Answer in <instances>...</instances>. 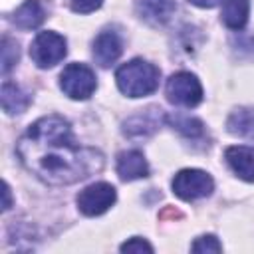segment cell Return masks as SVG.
I'll list each match as a JSON object with an SVG mask.
<instances>
[{"mask_svg": "<svg viewBox=\"0 0 254 254\" xmlns=\"http://www.w3.org/2000/svg\"><path fill=\"white\" fill-rule=\"evenodd\" d=\"M22 165L48 185H73L103 169L97 149L81 147L69 123L60 115L40 117L18 141Z\"/></svg>", "mask_w": 254, "mask_h": 254, "instance_id": "6da1fadb", "label": "cell"}, {"mask_svg": "<svg viewBox=\"0 0 254 254\" xmlns=\"http://www.w3.org/2000/svg\"><path fill=\"white\" fill-rule=\"evenodd\" d=\"M159 75L161 71L153 64L145 60H131L115 71V81L123 95L143 97L159 87Z\"/></svg>", "mask_w": 254, "mask_h": 254, "instance_id": "7a4b0ae2", "label": "cell"}, {"mask_svg": "<svg viewBox=\"0 0 254 254\" xmlns=\"http://www.w3.org/2000/svg\"><path fill=\"white\" fill-rule=\"evenodd\" d=\"M60 87L69 99H89L97 87L95 73L83 64H69L60 75Z\"/></svg>", "mask_w": 254, "mask_h": 254, "instance_id": "3957f363", "label": "cell"}, {"mask_svg": "<svg viewBox=\"0 0 254 254\" xmlns=\"http://www.w3.org/2000/svg\"><path fill=\"white\" fill-rule=\"evenodd\" d=\"M65 54H67L65 38L60 36L58 32H40L30 46V56L34 64L42 69L60 64L65 58Z\"/></svg>", "mask_w": 254, "mask_h": 254, "instance_id": "277c9868", "label": "cell"}, {"mask_svg": "<svg viewBox=\"0 0 254 254\" xmlns=\"http://www.w3.org/2000/svg\"><path fill=\"white\" fill-rule=\"evenodd\" d=\"M167 99L179 107H194L202 101V85L196 75L189 71H177L167 81Z\"/></svg>", "mask_w": 254, "mask_h": 254, "instance_id": "5b68a950", "label": "cell"}, {"mask_svg": "<svg viewBox=\"0 0 254 254\" xmlns=\"http://www.w3.org/2000/svg\"><path fill=\"white\" fill-rule=\"evenodd\" d=\"M214 189V181L200 169H183L173 179V192L183 200H196L208 196Z\"/></svg>", "mask_w": 254, "mask_h": 254, "instance_id": "8992f818", "label": "cell"}, {"mask_svg": "<svg viewBox=\"0 0 254 254\" xmlns=\"http://www.w3.org/2000/svg\"><path fill=\"white\" fill-rule=\"evenodd\" d=\"M115 198H117V192H115L113 185L103 183V181L93 183L77 194V208L85 216H99L113 206Z\"/></svg>", "mask_w": 254, "mask_h": 254, "instance_id": "52a82bcc", "label": "cell"}, {"mask_svg": "<svg viewBox=\"0 0 254 254\" xmlns=\"http://www.w3.org/2000/svg\"><path fill=\"white\" fill-rule=\"evenodd\" d=\"M123 52V42L117 36V32L113 30H105L101 32L95 40H93V60L101 65V67H109L111 64L117 62V58Z\"/></svg>", "mask_w": 254, "mask_h": 254, "instance_id": "ba28073f", "label": "cell"}, {"mask_svg": "<svg viewBox=\"0 0 254 254\" xmlns=\"http://www.w3.org/2000/svg\"><path fill=\"white\" fill-rule=\"evenodd\" d=\"M224 159L238 179L254 183V147L232 145L224 151Z\"/></svg>", "mask_w": 254, "mask_h": 254, "instance_id": "9c48e42d", "label": "cell"}, {"mask_svg": "<svg viewBox=\"0 0 254 254\" xmlns=\"http://www.w3.org/2000/svg\"><path fill=\"white\" fill-rule=\"evenodd\" d=\"M117 175L123 181H135V179H143L149 175V165L143 157L141 151L137 149H129L119 153L117 157Z\"/></svg>", "mask_w": 254, "mask_h": 254, "instance_id": "30bf717a", "label": "cell"}, {"mask_svg": "<svg viewBox=\"0 0 254 254\" xmlns=\"http://www.w3.org/2000/svg\"><path fill=\"white\" fill-rule=\"evenodd\" d=\"M250 2L248 0H222L220 20L230 30H242L248 22Z\"/></svg>", "mask_w": 254, "mask_h": 254, "instance_id": "8fae6325", "label": "cell"}, {"mask_svg": "<svg viewBox=\"0 0 254 254\" xmlns=\"http://www.w3.org/2000/svg\"><path fill=\"white\" fill-rule=\"evenodd\" d=\"M177 4L175 0H141L139 2V14L143 20L151 24H165L175 14Z\"/></svg>", "mask_w": 254, "mask_h": 254, "instance_id": "7c38bea8", "label": "cell"}, {"mask_svg": "<svg viewBox=\"0 0 254 254\" xmlns=\"http://www.w3.org/2000/svg\"><path fill=\"white\" fill-rule=\"evenodd\" d=\"M226 127L236 137L254 139V107H238V109H234L226 119Z\"/></svg>", "mask_w": 254, "mask_h": 254, "instance_id": "4fadbf2b", "label": "cell"}, {"mask_svg": "<svg viewBox=\"0 0 254 254\" xmlns=\"http://www.w3.org/2000/svg\"><path fill=\"white\" fill-rule=\"evenodd\" d=\"M0 101H2V109H4L8 115L22 113V111H26V107L30 105V97H28L16 83H10V81H4V83H2Z\"/></svg>", "mask_w": 254, "mask_h": 254, "instance_id": "5bb4252c", "label": "cell"}, {"mask_svg": "<svg viewBox=\"0 0 254 254\" xmlns=\"http://www.w3.org/2000/svg\"><path fill=\"white\" fill-rule=\"evenodd\" d=\"M44 8L38 0H26L16 12H14V18L12 22L18 26V28H24V30H32V28H38L42 22H44Z\"/></svg>", "mask_w": 254, "mask_h": 254, "instance_id": "9a60e30c", "label": "cell"}, {"mask_svg": "<svg viewBox=\"0 0 254 254\" xmlns=\"http://www.w3.org/2000/svg\"><path fill=\"white\" fill-rule=\"evenodd\" d=\"M18 62V46L10 38L2 40V73H8Z\"/></svg>", "mask_w": 254, "mask_h": 254, "instance_id": "2e32d148", "label": "cell"}, {"mask_svg": "<svg viewBox=\"0 0 254 254\" xmlns=\"http://www.w3.org/2000/svg\"><path fill=\"white\" fill-rule=\"evenodd\" d=\"M190 250H192V252H196V254H204V252H220V250H222V244L218 242V238H216V236L206 234V236L196 238V240L192 242Z\"/></svg>", "mask_w": 254, "mask_h": 254, "instance_id": "e0dca14e", "label": "cell"}, {"mask_svg": "<svg viewBox=\"0 0 254 254\" xmlns=\"http://www.w3.org/2000/svg\"><path fill=\"white\" fill-rule=\"evenodd\" d=\"M173 125L179 129V131H183L185 135H190V137H194V135H198L202 129V125H200V121H196V119H192V117H181V115H177L175 119H173Z\"/></svg>", "mask_w": 254, "mask_h": 254, "instance_id": "ac0fdd59", "label": "cell"}, {"mask_svg": "<svg viewBox=\"0 0 254 254\" xmlns=\"http://www.w3.org/2000/svg\"><path fill=\"white\" fill-rule=\"evenodd\" d=\"M121 252H129V254H143V252H147V254H151L153 246L147 240L135 236V238H129L127 242L121 244Z\"/></svg>", "mask_w": 254, "mask_h": 254, "instance_id": "d6986e66", "label": "cell"}, {"mask_svg": "<svg viewBox=\"0 0 254 254\" xmlns=\"http://www.w3.org/2000/svg\"><path fill=\"white\" fill-rule=\"evenodd\" d=\"M103 0H69V6L77 14H89L101 6Z\"/></svg>", "mask_w": 254, "mask_h": 254, "instance_id": "ffe728a7", "label": "cell"}, {"mask_svg": "<svg viewBox=\"0 0 254 254\" xmlns=\"http://www.w3.org/2000/svg\"><path fill=\"white\" fill-rule=\"evenodd\" d=\"M190 4H194V6H198V8H212V6H216L220 0H189Z\"/></svg>", "mask_w": 254, "mask_h": 254, "instance_id": "44dd1931", "label": "cell"}, {"mask_svg": "<svg viewBox=\"0 0 254 254\" xmlns=\"http://www.w3.org/2000/svg\"><path fill=\"white\" fill-rule=\"evenodd\" d=\"M2 192H4V204H2V208L8 210L10 204H12V200H10V187H8L6 183H4V190H2Z\"/></svg>", "mask_w": 254, "mask_h": 254, "instance_id": "7402d4cb", "label": "cell"}]
</instances>
